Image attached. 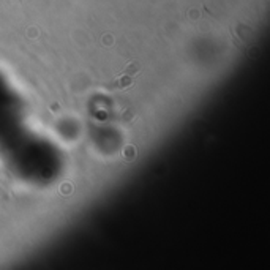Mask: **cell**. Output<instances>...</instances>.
<instances>
[{
  "label": "cell",
  "mask_w": 270,
  "mask_h": 270,
  "mask_svg": "<svg viewBox=\"0 0 270 270\" xmlns=\"http://www.w3.org/2000/svg\"><path fill=\"white\" fill-rule=\"evenodd\" d=\"M133 84H134V76H130V74L122 73L120 77H117L115 81H112L111 84H108L106 89H108V90H125V89H128V87H131Z\"/></svg>",
  "instance_id": "obj_1"
},
{
  "label": "cell",
  "mask_w": 270,
  "mask_h": 270,
  "mask_svg": "<svg viewBox=\"0 0 270 270\" xmlns=\"http://www.w3.org/2000/svg\"><path fill=\"white\" fill-rule=\"evenodd\" d=\"M138 71H139V65H138L136 62H131L130 65L125 68L123 73H125V74H130V76H136V74H138Z\"/></svg>",
  "instance_id": "obj_2"
},
{
  "label": "cell",
  "mask_w": 270,
  "mask_h": 270,
  "mask_svg": "<svg viewBox=\"0 0 270 270\" xmlns=\"http://www.w3.org/2000/svg\"><path fill=\"white\" fill-rule=\"evenodd\" d=\"M125 156H126V160L136 156V150H134V147H126L125 149Z\"/></svg>",
  "instance_id": "obj_3"
},
{
  "label": "cell",
  "mask_w": 270,
  "mask_h": 270,
  "mask_svg": "<svg viewBox=\"0 0 270 270\" xmlns=\"http://www.w3.org/2000/svg\"><path fill=\"white\" fill-rule=\"evenodd\" d=\"M133 117H134V114H133V111H130V109H128V111H125V114L122 115V118H123L125 122H130Z\"/></svg>",
  "instance_id": "obj_4"
}]
</instances>
